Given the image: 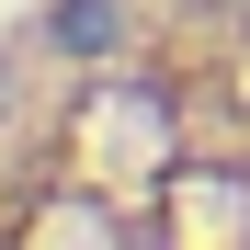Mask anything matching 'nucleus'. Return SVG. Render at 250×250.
<instances>
[{
	"mask_svg": "<svg viewBox=\"0 0 250 250\" xmlns=\"http://www.w3.org/2000/svg\"><path fill=\"white\" fill-rule=\"evenodd\" d=\"M239 12H250V0H239Z\"/></svg>",
	"mask_w": 250,
	"mask_h": 250,
	"instance_id": "obj_1",
	"label": "nucleus"
}]
</instances>
